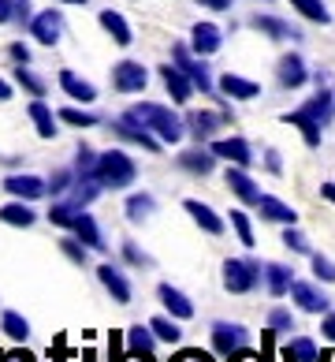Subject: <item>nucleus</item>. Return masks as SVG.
Returning <instances> with one entry per match:
<instances>
[{
	"label": "nucleus",
	"instance_id": "obj_1",
	"mask_svg": "<svg viewBox=\"0 0 335 362\" xmlns=\"http://www.w3.org/2000/svg\"><path fill=\"white\" fill-rule=\"evenodd\" d=\"M130 116L138 119L142 127H150L160 142H171V146H176V142L186 135V124H183V119L171 112V109H164V105L142 101V105H134V109H130Z\"/></svg>",
	"mask_w": 335,
	"mask_h": 362
},
{
	"label": "nucleus",
	"instance_id": "obj_2",
	"mask_svg": "<svg viewBox=\"0 0 335 362\" xmlns=\"http://www.w3.org/2000/svg\"><path fill=\"white\" fill-rule=\"evenodd\" d=\"M134 176H138V168H134V160L123 153V150H109V153H101L97 157V180L104 191H123V187L134 183Z\"/></svg>",
	"mask_w": 335,
	"mask_h": 362
},
{
	"label": "nucleus",
	"instance_id": "obj_3",
	"mask_svg": "<svg viewBox=\"0 0 335 362\" xmlns=\"http://www.w3.org/2000/svg\"><path fill=\"white\" fill-rule=\"evenodd\" d=\"M145 83H150V71L138 60H119L112 68V86L119 93H138V90H145Z\"/></svg>",
	"mask_w": 335,
	"mask_h": 362
},
{
	"label": "nucleus",
	"instance_id": "obj_4",
	"mask_svg": "<svg viewBox=\"0 0 335 362\" xmlns=\"http://www.w3.org/2000/svg\"><path fill=\"white\" fill-rule=\"evenodd\" d=\"M112 131H116L119 139H127V142H138L142 150H150V153H157V150H160V139L153 135L150 127H142V124H138V119H134L130 112L119 116L116 124H112Z\"/></svg>",
	"mask_w": 335,
	"mask_h": 362
},
{
	"label": "nucleus",
	"instance_id": "obj_5",
	"mask_svg": "<svg viewBox=\"0 0 335 362\" xmlns=\"http://www.w3.org/2000/svg\"><path fill=\"white\" fill-rule=\"evenodd\" d=\"M253 284H257V265H250L243 258H227L224 262V288L227 291H250Z\"/></svg>",
	"mask_w": 335,
	"mask_h": 362
},
{
	"label": "nucleus",
	"instance_id": "obj_6",
	"mask_svg": "<svg viewBox=\"0 0 335 362\" xmlns=\"http://www.w3.org/2000/svg\"><path fill=\"white\" fill-rule=\"evenodd\" d=\"M30 34H34L42 45H56L60 37H63V16H60L56 8L37 11V16L30 19Z\"/></svg>",
	"mask_w": 335,
	"mask_h": 362
},
{
	"label": "nucleus",
	"instance_id": "obj_7",
	"mask_svg": "<svg viewBox=\"0 0 335 362\" xmlns=\"http://www.w3.org/2000/svg\"><path fill=\"white\" fill-rule=\"evenodd\" d=\"M246 344H250V332L243 325H227V321L212 325V347H217L220 355H235V351H243Z\"/></svg>",
	"mask_w": 335,
	"mask_h": 362
},
{
	"label": "nucleus",
	"instance_id": "obj_8",
	"mask_svg": "<svg viewBox=\"0 0 335 362\" xmlns=\"http://www.w3.org/2000/svg\"><path fill=\"white\" fill-rule=\"evenodd\" d=\"M171 57H176V64L186 71V78L201 90V93H212V78H209V71H205V64H197L194 57H190V49L186 45H176L171 49Z\"/></svg>",
	"mask_w": 335,
	"mask_h": 362
},
{
	"label": "nucleus",
	"instance_id": "obj_9",
	"mask_svg": "<svg viewBox=\"0 0 335 362\" xmlns=\"http://www.w3.org/2000/svg\"><path fill=\"white\" fill-rule=\"evenodd\" d=\"M220 42H224V34H220L217 23H197L190 30V49L197 57H212V52L220 49Z\"/></svg>",
	"mask_w": 335,
	"mask_h": 362
},
{
	"label": "nucleus",
	"instance_id": "obj_10",
	"mask_svg": "<svg viewBox=\"0 0 335 362\" xmlns=\"http://www.w3.org/2000/svg\"><path fill=\"white\" fill-rule=\"evenodd\" d=\"M160 78H164V86H168V93H171V101H190V93H194V83L186 78V71L179 68V64H164L160 68Z\"/></svg>",
	"mask_w": 335,
	"mask_h": 362
},
{
	"label": "nucleus",
	"instance_id": "obj_11",
	"mask_svg": "<svg viewBox=\"0 0 335 362\" xmlns=\"http://www.w3.org/2000/svg\"><path fill=\"white\" fill-rule=\"evenodd\" d=\"M224 124H227L224 112H190V116H186V131H190L197 142L201 139H212Z\"/></svg>",
	"mask_w": 335,
	"mask_h": 362
},
{
	"label": "nucleus",
	"instance_id": "obj_12",
	"mask_svg": "<svg viewBox=\"0 0 335 362\" xmlns=\"http://www.w3.org/2000/svg\"><path fill=\"white\" fill-rule=\"evenodd\" d=\"M276 78H279V86H284V90H298L305 78H310L305 60L294 57V52H291V57H284V60H279V68H276Z\"/></svg>",
	"mask_w": 335,
	"mask_h": 362
},
{
	"label": "nucleus",
	"instance_id": "obj_13",
	"mask_svg": "<svg viewBox=\"0 0 335 362\" xmlns=\"http://www.w3.org/2000/svg\"><path fill=\"white\" fill-rule=\"evenodd\" d=\"M4 191L16 194V198H23V202H37V198H42L49 187L37 180V176H8V180H4Z\"/></svg>",
	"mask_w": 335,
	"mask_h": 362
},
{
	"label": "nucleus",
	"instance_id": "obj_14",
	"mask_svg": "<svg viewBox=\"0 0 335 362\" xmlns=\"http://www.w3.org/2000/svg\"><path fill=\"white\" fill-rule=\"evenodd\" d=\"M291 295H294V303H298L302 310H310V314H324V310H328V295L317 291L313 284H302V280H294V284H291Z\"/></svg>",
	"mask_w": 335,
	"mask_h": 362
},
{
	"label": "nucleus",
	"instance_id": "obj_15",
	"mask_svg": "<svg viewBox=\"0 0 335 362\" xmlns=\"http://www.w3.org/2000/svg\"><path fill=\"white\" fill-rule=\"evenodd\" d=\"M157 295H160V303L168 306V314L176 317V321H186V317H194V303L186 299V295H183L179 288H171V284H160V288H157Z\"/></svg>",
	"mask_w": 335,
	"mask_h": 362
},
{
	"label": "nucleus",
	"instance_id": "obj_16",
	"mask_svg": "<svg viewBox=\"0 0 335 362\" xmlns=\"http://www.w3.org/2000/svg\"><path fill=\"white\" fill-rule=\"evenodd\" d=\"M183 209L190 213V221H194L197 228H205L209 235H220V232H224V221H220V217H217V213H212L205 202H197V198H186Z\"/></svg>",
	"mask_w": 335,
	"mask_h": 362
},
{
	"label": "nucleus",
	"instance_id": "obj_17",
	"mask_svg": "<svg viewBox=\"0 0 335 362\" xmlns=\"http://www.w3.org/2000/svg\"><path fill=\"white\" fill-rule=\"evenodd\" d=\"M212 153L224 157V160H235L238 168H246L253 153H250V142L246 139H220V142H212Z\"/></svg>",
	"mask_w": 335,
	"mask_h": 362
},
{
	"label": "nucleus",
	"instance_id": "obj_18",
	"mask_svg": "<svg viewBox=\"0 0 335 362\" xmlns=\"http://www.w3.org/2000/svg\"><path fill=\"white\" fill-rule=\"evenodd\" d=\"M97 280L112 291V299H116V303H130V284H127V276L119 273L112 262H104L101 269H97Z\"/></svg>",
	"mask_w": 335,
	"mask_h": 362
},
{
	"label": "nucleus",
	"instance_id": "obj_19",
	"mask_svg": "<svg viewBox=\"0 0 335 362\" xmlns=\"http://www.w3.org/2000/svg\"><path fill=\"white\" fill-rule=\"evenodd\" d=\"M71 232L78 235V243H86L90 250H109V243H104V235H101V228H97V221L90 217V213L83 209V217L75 221V228Z\"/></svg>",
	"mask_w": 335,
	"mask_h": 362
},
{
	"label": "nucleus",
	"instance_id": "obj_20",
	"mask_svg": "<svg viewBox=\"0 0 335 362\" xmlns=\"http://www.w3.org/2000/svg\"><path fill=\"white\" fill-rule=\"evenodd\" d=\"M227 187H231V191L243 198L246 206H257L261 202V191H257V183H253L250 176L243 168H227Z\"/></svg>",
	"mask_w": 335,
	"mask_h": 362
},
{
	"label": "nucleus",
	"instance_id": "obj_21",
	"mask_svg": "<svg viewBox=\"0 0 335 362\" xmlns=\"http://www.w3.org/2000/svg\"><path fill=\"white\" fill-rule=\"evenodd\" d=\"M220 90L227 93V98H235V101H253L261 93V86L253 83V78H243V75H224Z\"/></svg>",
	"mask_w": 335,
	"mask_h": 362
},
{
	"label": "nucleus",
	"instance_id": "obj_22",
	"mask_svg": "<svg viewBox=\"0 0 335 362\" xmlns=\"http://www.w3.org/2000/svg\"><path fill=\"white\" fill-rule=\"evenodd\" d=\"M60 90L67 93V98L83 101V105H90L93 98H97V90H93V83H86V78H78L75 71H60Z\"/></svg>",
	"mask_w": 335,
	"mask_h": 362
},
{
	"label": "nucleus",
	"instance_id": "obj_23",
	"mask_svg": "<svg viewBox=\"0 0 335 362\" xmlns=\"http://www.w3.org/2000/svg\"><path fill=\"white\" fill-rule=\"evenodd\" d=\"M212 165H217V153L212 150H186V153H179V168L197 172V176H209Z\"/></svg>",
	"mask_w": 335,
	"mask_h": 362
},
{
	"label": "nucleus",
	"instance_id": "obj_24",
	"mask_svg": "<svg viewBox=\"0 0 335 362\" xmlns=\"http://www.w3.org/2000/svg\"><path fill=\"white\" fill-rule=\"evenodd\" d=\"M0 221H4V224H11V228H30V224L37 221V213H34L30 206H26L23 198H19V202H8V206H0Z\"/></svg>",
	"mask_w": 335,
	"mask_h": 362
},
{
	"label": "nucleus",
	"instance_id": "obj_25",
	"mask_svg": "<svg viewBox=\"0 0 335 362\" xmlns=\"http://www.w3.org/2000/svg\"><path fill=\"white\" fill-rule=\"evenodd\" d=\"M30 119H34V127H37V135H42V139H56V119H52V109L42 98L30 101Z\"/></svg>",
	"mask_w": 335,
	"mask_h": 362
},
{
	"label": "nucleus",
	"instance_id": "obj_26",
	"mask_svg": "<svg viewBox=\"0 0 335 362\" xmlns=\"http://www.w3.org/2000/svg\"><path fill=\"white\" fill-rule=\"evenodd\" d=\"M101 26L112 34V42H116V45H130V42H134V34H130L127 19L119 16V11H112V8H109V11H101Z\"/></svg>",
	"mask_w": 335,
	"mask_h": 362
},
{
	"label": "nucleus",
	"instance_id": "obj_27",
	"mask_svg": "<svg viewBox=\"0 0 335 362\" xmlns=\"http://www.w3.org/2000/svg\"><path fill=\"white\" fill-rule=\"evenodd\" d=\"M284 124L298 127V131H302V139H305V146H320V124H317V119H310L302 109L287 112V116H284Z\"/></svg>",
	"mask_w": 335,
	"mask_h": 362
},
{
	"label": "nucleus",
	"instance_id": "obj_28",
	"mask_svg": "<svg viewBox=\"0 0 335 362\" xmlns=\"http://www.w3.org/2000/svg\"><path fill=\"white\" fill-rule=\"evenodd\" d=\"M261 217L264 221H279V224H294V221H298V213H294V209H287L284 202H279V198H272V194H261Z\"/></svg>",
	"mask_w": 335,
	"mask_h": 362
},
{
	"label": "nucleus",
	"instance_id": "obj_29",
	"mask_svg": "<svg viewBox=\"0 0 335 362\" xmlns=\"http://www.w3.org/2000/svg\"><path fill=\"white\" fill-rule=\"evenodd\" d=\"M302 112L310 116V119H317L320 127H324V124H328V116H331V93H328V90H320L317 98H310V101L302 105Z\"/></svg>",
	"mask_w": 335,
	"mask_h": 362
},
{
	"label": "nucleus",
	"instance_id": "obj_30",
	"mask_svg": "<svg viewBox=\"0 0 335 362\" xmlns=\"http://www.w3.org/2000/svg\"><path fill=\"white\" fill-rule=\"evenodd\" d=\"M83 217V206H75L71 198H67V202H56L49 209V221L56 224V228H75V221Z\"/></svg>",
	"mask_w": 335,
	"mask_h": 362
},
{
	"label": "nucleus",
	"instance_id": "obj_31",
	"mask_svg": "<svg viewBox=\"0 0 335 362\" xmlns=\"http://www.w3.org/2000/svg\"><path fill=\"white\" fill-rule=\"evenodd\" d=\"M153 344H157V337H153V329L150 325H130L127 329V347L130 351H142V355H153Z\"/></svg>",
	"mask_w": 335,
	"mask_h": 362
},
{
	"label": "nucleus",
	"instance_id": "obj_32",
	"mask_svg": "<svg viewBox=\"0 0 335 362\" xmlns=\"http://www.w3.org/2000/svg\"><path fill=\"white\" fill-rule=\"evenodd\" d=\"M0 329H4L11 340H19V344L30 337V321H26L23 314H16V310H4V317H0Z\"/></svg>",
	"mask_w": 335,
	"mask_h": 362
},
{
	"label": "nucleus",
	"instance_id": "obj_33",
	"mask_svg": "<svg viewBox=\"0 0 335 362\" xmlns=\"http://www.w3.org/2000/svg\"><path fill=\"white\" fill-rule=\"evenodd\" d=\"M153 194H130L127 198V221L130 224H142L145 217H150V213H153Z\"/></svg>",
	"mask_w": 335,
	"mask_h": 362
},
{
	"label": "nucleus",
	"instance_id": "obj_34",
	"mask_svg": "<svg viewBox=\"0 0 335 362\" xmlns=\"http://www.w3.org/2000/svg\"><path fill=\"white\" fill-rule=\"evenodd\" d=\"M264 276H268V291H272V295H287V291H291V284H294L287 265H268Z\"/></svg>",
	"mask_w": 335,
	"mask_h": 362
},
{
	"label": "nucleus",
	"instance_id": "obj_35",
	"mask_svg": "<svg viewBox=\"0 0 335 362\" xmlns=\"http://www.w3.org/2000/svg\"><path fill=\"white\" fill-rule=\"evenodd\" d=\"M253 26H257V30H264L268 37H276V42H284V37H298L284 19H272V16H257V19H253Z\"/></svg>",
	"mask_w": 335,
	"mask_h": 362
},
{
	"label": "nucleus",
	"instance_id": "obj_36",
	"mask_svg": "<svg viewBox=\"0 0 335 362\" xmlns=\"http://www.w3.org/2000/svg\"><path fill=\"white\" fill-rule=\"evenodd\" d=\"M150 329H153V337L164 340V344H179V337H183V329L176 325V317H153Z\"/></svg>",
	"mask_w": 335,
	"mask_h": 362
},
{
	"label": "nucleus",
	"instance_id": "obj_37",
	"mask_svg": "<svg viewBox=\"0 0 335 362\" xmlns=\"http://www.w3.org/2000/svg\"><path fill=\"white\" fill-rule=\"evenodd\" d=\"M291 8H298L305 19H313V23H331L328 16V8H324V0H291Z\"/></svg>",
	"mask_w": 335,
	"mask_h": 362
},
{
	"label": "nucleus",
	"instance_id": "obj_38",
	"mask_svg": "<svg viewBox=\"0 0 335 362\" xmlns=\"http://www.w3.org/2000/svg\"><path fill=\"white\" fill-rule=\"evenodd\" d=\"M287 355H291L294 362H317V358H320V355H317V344L305 340V337L291 340V344H287Z\"/></svg>",
	"mask_w": 335,
	"mask_h": 362
},
{
	"label": "nucleus",
	"instance_id": "obj_39",
	"mask_svg": "<svg viewBox=\"0 0 335 362\" xmlns=\"http://www.w3.org/2000/svg\"><path fill=\"white\" fill-rule=\"evenodd\" d=\"M16 83H19L23 90H30L34 98H42V93H45V83H42V78H37L30 68H26V64H19V68H16Z\"/></svg>",
	"mask_w": 335,
	"mask_h": 362
},
{
	"label": "nucleus",
	"instance_id": "obj_40",
	"mask_svg": "<svg viewBox=\"0 0 335 362\" xmlns=\"http://www.w3.org/2000/svg\"><path fill=\"white\" fill-rule=\"evenodd\" d=\"M231 228L238 232V239H243L246 247H253V243H257V239H253V228H250V217H246V213L231 209Z\"/></svg>",
	"mask_w": 335,
	"mask_h": 362
},
{
	"label": "nucleus",
	"instance_id": "obj_41",
	"mask_svg": "<svg viewBox=\"0 0 335 362\" xmlns=\"http://www.w3.org/2000/svg\"><path fill=\"white\" fill-rule=\"evenodd\" d=\"M60 119H63V124H71V127H93V124H97V116H90L83 109H60Z\"/></svg>",
	"mask_w": 335,
	"mask_h": 362
},
{
	"label": "nucleus",
	"instance_id": "obj_42",
	"mask_svg": "<svg viewBox=\"0 0 335 362\" xmlns=\"http://www.w3.org/2000/svg\"><path fill=\"white\" fill-rule=\"evenodd\" d=\"M60 250H63L75 265H86V250H90L86 243H75V239H60Z\"/></svg>",
	"mask_w": 335,
	"mask_h": 362
},
{
	"label": "nucleus",
	"instance_id": "obj_43",
	"mask_svg": "<svg viewBox=\"0 0 335 362\" xmlns=\"http://www.w3.org/2000/svg\"><path fill=\"white\" fill-rule=\"evenodd\" d=\"M71 187H75V176H71V172H56V176L49 180V191H52V194H67Z\"/></svg>",
	"mask_w": 335,
	"mask_h": 362
},
{
	"label": "nucleus",
	"instance_id": "obj_44",
	"mask_svg": "<svg viewBox=\"0 0 335 362\" xmlns=\"http://www.w3.org/2000/svg\"><path fill=\"white\" fill-rule=\"evenodd\" d=\"M284 243H287L291 250H298V254H310V243H305V235H302V232H294L291 224H287V232H284Z\"/></svg>",
	"mask_w": 335,
	"mask_h": 362
},
{
	"label": "nucleus",
	"instance_id": "obj_45",
	"mask_svg": "<svg viewBox=\"0 0 335 362\" xmlns=\"http://www.w3.org/2000/svg\"><path fill=\"white\" fill-rule=\"evenodd\" d=\"M313 273H317L320 280H331V284H335V265H331L328 258H320V254H313Z\"/></svg>",
	"mask_w": 335,
	"mask_h": 362
},
{
	"label": "nucleus",
	"instance_id": "obj_46",
	"mask_svg": "<svg viewBox=\"0 0 335 362\" xmlns=\"http://www.w3.org/2000/svg\"><path fill=\"white\" fill-rule=\"evenodd\" d=\"M268 325H272V332H287V329H294V321H291V314H287V310H272Z\"/></svg>",
	"mask_w": 335,
	"mask_h": 362
},
{
	"label": "nucleus",
	"instance_id": "obj_47",
	"mask_svg": "<svg viewBox=\"0 0 335 362\" xmlns=\"http://www.w3.org/2000/svg\"><path fill=\"white\" fill-rule=\"evenodd\" d=\"M171 362H212V358H209L205 351H197V347H186V351H179Z\"/></svg>",
	"mask_w": 335,
	"mask_h": 362
},
{
	"label": "nucleus",
	"instance_id": "obj_48",
	"mask_svg": "<svg viewBox=\"0 0 335 362\" xmlns=\"http://www.w3.org/2000/svg\"><path fill=\"white\" fill-rule=\"evenodd\" d=\"M11 19H16V23L30 19V0H11Z\"/></svg>",
	"mask_w": 335,
	"mask_h": 362
},
{
	"label": "nucleus",
	"instance_id": "obj_49",
	"mask_svg": "<svg viewBox=\"0 0 335 362\" xmlns=\"http://www.w3.org/2000/svg\"><path fill=\"white\" fill-rule=\"evenodd\" d=\"M123 258H127V262H134V265H145V262H150V258H145V254H142L138 247H134V243H123Z\"/></svg>",
	"mask_w": 335,
	"mask_h": 362
},
{
	"label": "nucleus",
	"instance_id": "obj_50",
	"mask_svg": "<svg viewBox=\"0 0 335 362\" xmlns=\"http://www.w3.org/2000/svg\"><path fill=\"white\" fill-rule=\"evenodd\" d=\"M8 52H11V60H16V64H30V49H26L23 42H16Z\"/></svg>",
	"mask_w": 335,
	"mask_h": 362
},
{
	"label": "nucleus",
	"instance_id": "obj_51",
	"mask_svg": "<svg viewBox=\"0 0 335 362\" xmlns=\"http://www.w3.org/2000/svg\"><path fill=\"white\" fill-rule=\"evenodd\" d=\"M231 362H264L257 351H250V347H243V351H235V355H227Z\"/></svg>",
	"mask_w": 335,
	"mask_h": 362
},
{
	"label": "nucleus",
	"instance_id": "obj_52",
	"mask_svg": "<svg viewBox=\"0 0 335 362\" xmlns=\"http://www.w3.org/2000/svg\"><path fill=\"white\" fill-rule=\"evenodd\" d=\"M201 8H212V11H227L231 8V0H197Z\"/></svg>",
	"mask_w": 335,
	"mask_h": 362
},
{
	"label": "nucleus",
	"instance_id": "obj_53",
	"mask_svg": "<svg viewBox=\"0 0 335 362\" xmlns=\"http://www.w3.org/2000/svg\"><path fill=\"white\" fill-rule=\"evenodd\" d=\"M0 362H34L26 351H11V355H0Z\"/></svg>",
	"mask_w": 335,
	"mask_h": 362
},
{
	"label": "nucleus",
	"instance_id": "obj_54",
	"mask_svg": "<svg viewBox=\"0 0 335 362\" xmlns=\"http://www.w3.org/2000/svg\"><path fill=\"white\" fill-rule=\"evenodd\" d=\"M324 337L335 344V314H328V317H324Z\"/></svg>",
	"mask_w": 335,
	"mask_h": 362
},
{
	"label": "nucleus",
	"instance_id": "obj_55",
	"mask_svg": "<svg viewBox=\"0 0 335 362\" xmlns=\"http://www.w3.org/2000/svg\"><path fill=\"white\" fill-rule=\"evenodd\" d=\"M264 165L272 168V172H279V153H276V150H268V153H264Z\"/></svg>",
	"mask_w": 335,
	"mask_h": 362
},
{
	"label": "nucleus",
	"instance_id": "obj_56",
	"mask_svg": "<svg viewBox=\"0 0 335 362\" xmlns=\"http://www.w3.org/2000/svg\"><path fill=\"white\" fill-rule=\"evenodd\" d=\"M119 362H153V355H142V351H130L127 358H119Z\"/></svg>",
	"mask_w": 335,
	"mask_h": 362
},
{
	"label": "nucleus",
	"instance_id": "obj_57",
	"mask_svg": "<svg viewBox=\"0 0 335 362\" xmlns=\"http://www.w3.org/2000/svg\"><path fill=\"white\" fill-rule=\"evenodd\" d=\"M11 19V0H0V23Z\"/></svg>",
	"mask_w": 335,
	"mask_h": 362
},
{
	"label": "nucleus",
	"instance_id": "obj_58",
	"mask_svg": "<svg viewBox=\"0 0 335 362\" xmlns=\"http://www.w3.org/2000/svg\"><path fill=\"white\" fill-rule=\"evenodd\" d=\"M320 194H324L328 202H335V183H324V187H320Z\"/></svg>",
	"mask_w": 335,
	"mask_h": 362
},
{
	"label": "nucleus",
	"instance_id": "obj_59",
	"mask_svg": "<svg viewBox=\"0 0 335 362\" xmlns=\"http://www.w3.org/2000/svg\"><path fill=\"white\" fill-rule=\"evenodd\" d=\"M0 101H11V86L4 83V78H0Z\"/></svg>",
	"mask_w": 335,
	"mask_h": 362
},
{
	"label": "nucleus",
	"instance_id": "obj_60",
	"mask_svg": "<svg viewBox=\"0 0 335 362\" xmlns=\"http://www.w3.org/2000/svg\"><path fill=\"white\" fill-rule=\"evenodd\" d=\"M93 358H97V355H93V351H83V362H93Z\"/></svg>",
	"mask_w": 335,
	"mask_h": 362
},
{
	"label": "nucleus",
	"instance_id": "obj_61",
	"mask_svg": "<svg viewBox=\"0 0 335 362\" xmlns=\"http://www.w3.org/2000/svg\"><path fill=\"white\" fill-rule=\"evenodd\" d=\"M60 4H86V0H60Z\"/></svg>",
	"mask_w": 335,
	"mask_h": 362
}]
</instances>
